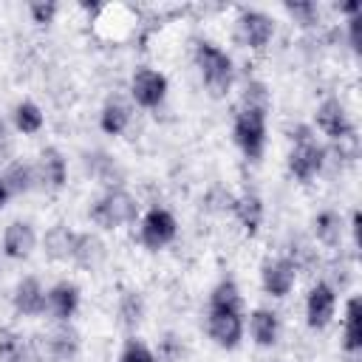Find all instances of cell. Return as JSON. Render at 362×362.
Wrapping results in <instances>:
<instances>
[{"mask_svg":"<svg viewBox=\"0 0 362 362\" xmlns=\"http://www.w3.org/2000/svg\"><path fill=\"white\" fill-rule=\"evenodd\" d=\"M3 181H6V189L8 195H23V192H31L37 187V178H34V164H25V161H11L6 167V173H0Z\"/></svg>","mask_w":362,"mask_h":362,"instance_id":"22","label":"cell"},{"mask_svg":"<svg viewBox=\"0 0 362 362\" xmlns=\"http://www.w3.org/2000/svg\"><path fill=\"white\" fill-rule=\"evenodd\" d=\"M130 96L141 107H158L167 96V76L153 68H139L130 79Z\"/></svg>","mask_w":362,"mask_h":362,"instance_id":"8","label":"cell"},{"mask_svg":"<svg viewBox=\"0 0 362 362\" xmlns=\"http://www.w3.org/2000/svg\"><path fill=\"white\" fill-rule=\"evenodd\" d=\"M232 136H235V144L243 150V156L249 161H257L266 147V113L240 107L232 124Z\"/></svg>","mask_w":362,"mask_h":362,"instance_id":"5","label":"cell"},{"mask_svg":"<svg viewBox=\"0 0 362 362\" xmlns=\"http://www.w3.org/2000/svg\"><path fill=\"white\" fill-rule=\"evenodd\" d=\"M88 215H90V221L96 226L116 229V226H124V223H133L136 221L139 204H136V198L127 189L116 187V189H107L102 198H96L93 206L88 209Z\"/></svg>","mask_w":362,"mask_h":362,"instance_id":"2","label":"cell"},{"mask_svg":"<svg viewBox=\"0 0 362 362\" xmlns=\"http://www.w3.org/2000/svg\"><path fill=\"white\" fill-rule=\"evenodd\" d=\"M274 37V20L266 11L257 8H246L238 17V40L249 48H263L269 45V40Z\"/></svg>","mask_w":362,"mask_h":362,"instance_id":"9","label":"cell"},{"mask_svg":"<svg viewBox=\"0 0 362 362\" xmlns=\"http://www.w3.org/2000/svg\"><path fill=\"white\" fill-rule=\"evenodd\" d=\"M105 257V243L93 235V232H82L76 235V246H74V263L82 269H93L99 266V260Z\"/></svg>","mask_w":362,"mask_h":362,"instance_id":"23","label":"cell"},{"mask_svg":"<svg viewBox=\"0 0 362 362\" xmlns=\"http://www.w3.org/2000/svg\"><path fill=\"white\" fill-rule=\"evenodd\" d=\"M11 303H14V311L17 314H23V317H40V314H45V288L40 286L37 277H23L14 286Z\"/></svg>","mask_w":362,"mask_h":362,"instance_id":"16","label":"cell"},{"mask_svg":"<svg viewBox=\"0 0 362 362\" xmlns=\"http://www.w3.org/2000/svg\"><path fill=\"white\" fill-rule=\"evenodd\" d=\"M291 139H294V147L288 153V170L297 181H311L325 164V147L317 144V139L311 136V127L305 124L291 130Z\"/></svg>","mask_w":362,"mask_h":362,"instance_id":"3","label":"cell"},{"mask_svg":"<svg viewBox=\"0 0 362 362\" xmlns=\"http://www.w3.org/2000/svg\"><path fill=\"white\" fill-rule=\"evenodd\" d=\"M57 3H51V0H37V3H28V14H31V20L37 23V25H48V23H54V17H57Z\"/></svg>","mask_w":362,"mask_h":362,"instance_id":"32","label":"cell"},{"mask_svg":"<svg viewBox=\"0 0 362 362\" xmlns=\"http://www.w3.org/2000/svg\"><path fill=\"white\" fill-rule=\"evenodd\" d=\"M206 334L218 348H238L243 339V317L240 311H223V308H209L206 311Z\"/></svg>","mask_w":362,"mask_h":362,"instance_id":"7","label":"cell"},{"mask_svg":"<svg viewBox=\"0 0 362 362\" xmlns=\"http://www.w3.org/2000/svg\"><path fill=\"white\" fill-rule=\"evenodd\" d=\"M181 359V342L173 337V334H167L161 342H158V356H156V362H178Z\"/></svg>","mask_w":362,"mask_h":362,"instance_id":"33","label":"cell"},{"mask_svg":"<svg viewBox=\"0 0 362 362\" xmlns=\"http://www.w3.org/2000/svg\"><path fill=\"white\" fill-rule=\"evenodd\" d=\"M119 362H156V354L141 339H127L124 348H122Z\"/></svg>","mask_w":362,"mask_h":362,"instance_id":"31","label":"cell"},{"mask_svg":"<svg viewBox=\"0 0 362 362\" xmlns=\"http://www.w3.org/2000/svg\"><path fill=\"white\" fill-rule=\"evenodd\" d=\"M232 212L238 215V221L243 223V229H246L249 235H255V232L260 229V223H263V201H260V195H255V192H243L240 198H235Z\"/></svg>","mask_w":362,"mask_h":362,"instance_id":"21","label":"cell"},{"mask_svg":"<svg viewBox=\"0 0 362 362\" xmlns=\"http://www.w3.org/2000/svg\"><path fill=\"white\" fill-rule=\"evenodd\" d=\"M359 23H362V17H359V14L348 20V40H351V48H354V51L359 48Z\"/></svg>","mask_w":362,"mask_h":362,"instance_id":"34","label":"cell"},{"mask_svg":"<svg viewBox=\"0 0 362 362\" xmlns=\"http://www.w3.org/2000/svg\"><path fill=\"white\" fill-rule=\"evenodd\" d=\"M345 362H362V359H359V354H348V359H345Z\"/></svg>","mask_w":362,"mask_h":362,"instance_id":"37","label":"cell"},{"mask_svg":"<svg viewBox=\"0 0 362 362\" xmlns=\"http://www.w3.org/2000/svg\"><path fill=\"white\" fill-rule=\"evenodd\" d=\"M249 334H252L255 345L272 348V345L277 342V334H280L277 314L269 311V308H255V311L249 314Z\"/></svg>","mask_w":362,"mask_h":362,"instance_id":"17","label":"cell"},{"mask_svg":"<svg viewBox=\"0 0 362 362\" xmlns=\"http://www.w3.org/2000/svg\"><path fill=\"white\" fill-rule=\"evenodd\" d=\"M116 314H119V325L124 331H136L141 325V320H144V297L139 291H124L119 297Z\"/></svg>","mask_w":362,"mask_h":362,"instance_id":"24","label":"cell"},{"mask_svg":"<svg viewBox=\"0 0 362 362\" xmlns=\"http://www.w3.org/2000/svg\"><path fill=\"white\" fill-rule=\"evenodd\" d=\"M334 311H337V291L331 283L320 280L317 286H311V291L305 297V320L311 328L320 331L334 320Z\"/></svg>","mask_w":362,"mask_h":362,"instance_id":"10","label":"cell"},{"mask_svg":"<svg viewBox=\"0 0 362 362\" xmlns=\"http://www.w3.org/2000/svg\"><path fill=\"white\" fill-rule=\"evenodd\" d=\"M79 308V288L68 280H59L54 283L48 291H45V311L59 320V322H68V317H74V311Z\"/></svg>","mask_w":362,"mask_h":362,"instance_id":"15","label":"cell"},{"mask_svg":"<svg viewBox=\"0 0 362 362\" xmlns=\"http://www.w3.org/2000/svg\"><path fill=\"white\" fill-rule=\"evenodd\" d=\"M345 354H362V300L351 297L345 305V334H342Z\"/></svg>","mask_w":362,"mask_h":362,"instance_id":"20","label":"cell"},{"mask_svg":"<svg viewBox=\"0 0 362 362\" xmlns=\"http://www.w3.org/2000/svg\"><path fill=\"white\" fill-rule=\"evenodd\" d=\"M339 11H345L348 17H356V14H359V3H356V0H351V3H342V6H339Z\"/></svg>","mask_w":362,"mask_h":362,"instance_id":"35","label":"cell"},{"mask_svg":"<svg viewBox=\"0 0 362 362\" xmlns=\"http://www.w3.org/2000/svg\"><path fill=\"white\" fill-rule=\"evenodd\" d=\"M286 11H288L300 25H314V23L320 20V8H317V3H308V0L286 3Z\"/></svg>","mask_w":362,"mask_h":362,"instance_id":"30","label":"cell"},{"mask_svg":"<svg viewBox=\"0 0 362 362\" xmlns=\"http://www.w3.org/2000/svg\"><path fill=\"white\" fill-rule=\"evenodd\" d=\"M37 246V235L31 229L28 221H11L3 232V255L11 257V260H25L31 257Z\"/></svg>","mask_w":362,"mask_h":362,"instance_id":"14","label":"cell"},{"mask_svg":"<svg viewBox=\"0 0 362 362\" xmlns=\"http://www.w3.org/2000/svg\"><path fill=\"white\" fill-rule=\"evenodd\" d=\"M74 246H76V232L68 229L65 223H54L45 238H42V249L51 260H68L74 257Z\"/></svg>","mask_w":362,"mask_h":362,"instance_id":"18","label":"cell"},{"mask_svg":"<svg viewBox=\"0 0 362 362\" xmlns=\"http://www.w3.org/2000/svg\"><path fill=\"white\" fill-rule=\"evenodd\" d=\"M314 235H317L320 243L337 246L339 238H342V218H339L334 209H322V212L314 218Z\"/></svg>","mask_w":362,"mask_h":362,"instance_id":"26","label":"cell"},{"mask_svg":"<svg viewBox=\"0 0 362 362\" xmlns=\"http://www.w3.org/2000/svg\"><path fill=\"white\" fill-rule=\"evenodd\" d=\"M127 124H130V110H127L119 99H110V102L102 107V113H99V127H102L107 136H119V133H124Z\"/></svg>","mask_w":362,"mask_h":362,"instance_id":"25","label":"cell"},{"mask_svg":"<svg viewBox=\"0 0 362 362\" xmlns=\"http://www.w3.org/2000/svg\"><path fill=\"white\" fill-rule=\"evenodd\" d=\"M195 65L201 71V79H204V88L212 99H223L232 88V79H235V68H232V59L223 48H218L215 42H206L201 40L195 45Z\"/></svg>","mask_w":362,"mask_h":362,"instance_id":"1","label":"cell"},{"mask_svg":"<svg viewBox=\"0 0 362 362\" xmlns=\"http://www.w3.org/2000/svg\"><path fill=\"white\" fill-rule=\"evenodd\" d=\"M85 167H88V173H90L96 181L107 184L110 189H116V187L124 181V170H122L107 153H88V156H85Z\"/></svg>","mask_w":362,"mask_h":362,"instance_id":"19","label":"cell"},{"mask_svg":"<svg viewBox=\"0 0 362 362\" xmlns=\"http://www.w3.org/2000/svg\"><path fill=\"white\" fill-rule=\"evenodd\" d=\"M28 345L37 362H71L79 351V334L68 322H59L48 334H34Z\"/></svg>","mask_w":362,"mask_h":362,"instance_id":"4","label":"cell"},{"mask_svg":"<svg viewBox=\"0 0 362 362\" xmlns=\"http://www.w3.org/2000/svg\"><path fill=\"white\" fill-rule=\"evenodd\" d=\"M34 178H37V187L48 189V192H57L65 187V178H68V164L62 158V153L57 147H45L34 164Z\"/></svg>","mask_w":362,"mask_h":362,"instance_id":"11","label":"cell"},{"mask_svg":"<svg viewBox=\"0 0 362 362\" xmlns=\"http://www.w3.org/2000/svg\"><path fill=\"white\" fill-rule=\"evenodd\" d=\"M42 110L34 102H20L14 107V127L20 133H40L42 130Z\"/></svg>","mask_w":362,"mask_h":362,"instance_id":"28","label":"cell"},{"mask_svg":"<svg viewBox=\"0 0 362 362\" xmlns=\"http://www.w3.org/2000/svg\"><path fill=\"white\" fill-rule=\"evenodd\" d=\"M269 105H272V96L266 90L263 82H249L243 88V96H240V107L243 110H260V113H269Z\"/></svg>","mask_w":362,"mask_h":362,"instance_id":"29","label":"cell"},{"mask_svg":"<svg viewBox=\"0 0 362 362\" xmlns=\"http://www.w3.org/2000/svg\"><path fill=\"white\" fill-rule=\"evenodd\" d=\"M317 127H320L328 139H334V141L342 139V136H348V133H354L351 119H348L342 102L334 99V96L320 102V107H317Z\"/></svg>","mask_w":362,"mask_h":362,"instance_id":"13","label":"cell"},{"mask_svg":"<svg viewBox=\"0 0 362 362\" xmlns=\"http://www.w3.org/2000/svg\"><path fill=\"white\" fill-rule=\"evenodd\" d=\"M8 198H11V195H8V189H6V181H3V175H0V209L8 204Z\"/></svg>","mask_w":362,"mask_h":362,"instance_id":"36","label":"cell"},{"mask_svg":"<svg viewBox=\"0 0 362 362\" xmlns=\"http://www.w3.org/2000/svg\"><path fill=\"white\" fill-rule=\"evenodd\" d=\"M175 235H178V223H175V218H173L170 209L153 206V209L141 218V232H139V238H141V243H144L150 252L164 249L167 243L175 240Z\"/></svg>","mask_w":362,"mask_h":362,"instance_id":"6","label":"cell"},{"mask_svg":"<svg viewBox=\"0 0 362 362\" xmlns=\"http://www.w3.org/2000/svg\"><path fill=\"white\" fill-rule=\"evenodd\" d=\"M294 280H297V266H294L288 257L266 260L263 269H260L263 291L272 294V297H286V294L294 288Z\"/></svg>","mask_w":362,"mask_h":362,"instance_id":"12","label":"cell"},{"mask_svg":"<svg viewBox=\"0 0 362 362\" xmlns=\"http://www.w3.org/2000/svg\"><path fill=\"white\" fill-rule=\"evenodd\" d=\"M243 305V297H240V288L235 280H221L212 294H209V308H223V311H240Z\"/></svg>","mask_w":362,"mask_h":362,"instance_id":"27","label":"cell"}]
</instances>
